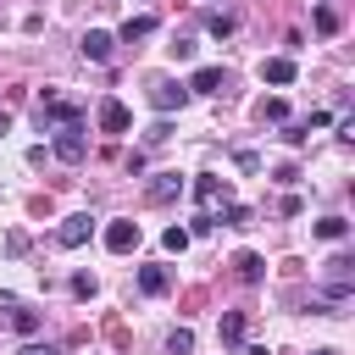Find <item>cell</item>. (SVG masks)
I'll use <instances>...</instances> for the list:
<instances>
[{"label": "cell", "instance_id": "cell-1", "mask_svg": "<svg viewBox=\"0 0 355 355\" xmlns=\"http://www.w3.org/2000/svg\"><path fill=\"white\" fill-rule=\"evenodd\" d=\"M55 161H67V166H78L83 155H89V133H83V122H61L55 128Z\"/></svg>", "mask_w": 355, "mask_h": 355}, {"label": "cell", "instance_id": "cell-2", "mask_svg": "<svg viewBox=\"0 0 355 355\" xmlns=\"http://www.w3.org/2000/svg\"><path fill=\"white\" fill-rule=\"evenodd\" d=\"M183 189H189V183H183L178 172H155V178L144 183V200H150V205H172V200H178Z\"/></svg>", "mask_w": 355, "mask_h": 355}, {"label": "cell", "instance_id": "cell-3", "mask_svg": "<svg viewBox=\"0 0 355 355\" xmlns=\"http://www.w3.org/2000/svg\"><path fill=\"white\" fill-rule=\"evenodd\" d=\"M183 100H189L183 83H172V78H150V105H155V111H178Z\"/></svg>", "mask_w": 355, "mask_h": 355}, {"label": "cell", "instance_id": "cell-4", "mask_svg": "<svg viewBox=\"0 0 355 355\" xmlns=\"http://www.w3.org/2000/svg\"><path fill=\"white\" fill-rule=\"evenodd\" d=\"M89 233H94V216H67L55 227V244L61 250H78V244H89Z\"/></svg>", "mask_w": 355, "mask_h": 355}, {"label": "cell", "instance_id": "cell-5", "mask_svg": "<svg viewBox=\"0 0 355 355\" xmlns=\"http://www.w3.org/2000/svg\"><path fill=\"white\" fill-rule=\"evenodd\" d=\"M133 244H139V222H111V227H105V250H111V255H128Z\"/></svg>", "mask_w": 355, "mask_h": 355}, {"label": "cell", "instance_id": "cell-6", "mask_svg": "<svg viewBox=\"0 0 355 355\" xmlns=\"http://www.w3.org/2000/svg\"><path fill=\"white\" fill-rule=\"evenodd\" d=\"M194 200H200V205H222V200H227V178L200 172V178H194Z\"/></svg>", "mask_w": 355, "mask_h": 355}, {"label": "cell", "instance_id": "cell-7", "mask_svg": "<svg viewBox=\"0 0 355 355\" xmlns=\"http://www.w3.org/2000/svg\"><path fill=\"white\" fill-rule=\"evenodd\" d=\"M183 89H189V94H216V89H222V67H194Z\"/></svg>", "mask_w": 355, "mask_h": 355}, {"label": "cell", "instance_id": "cell-8", "mask_svg": "<svg viewBox=\"0 0 355 355\" xmlns=\"http://www.w3.org/2000/svg\"><path fill=\"white\" fill-rule=\"evenodd\" d=\"M94 116H100V128H105V133H128V105H122V100H100V111H94Z\"/></svg>", "mask_w": 355, "mask_h": 355}, {"label": "cell", "instance_id": "cell-9", "mask_svg": "<svg viewBox=\"0 0 355 355\" xmlns=\"http://www.w3.org/2000/svg\"><path fill=\"white\" fill-rule=\"evenodd\" d=\"M111 44H116V39H111L105 28H89V33H83V55H89V61H111Z\"/></svg>", "mask_w": 355, "mask_h": 355}, {"label": "cell", "instance_id": "cell-10", "mask_svg": "<svg viewBox=\"0 0 355 355\" xmlns=\"http://www.w3.org/2000/svg\"><path fill=\"white\" fill-rule=\"evenodd\" d=\"M233 272H239V283H261V272H266V261H261L255 250H239V255H233Z\"/></svg>", "mask_w": 355, "mask_h": 355}, {"label": "cell", "instance_id": "cell-11", "mask_svg": "<svg viewBox=\"0 0 355 355\" xmlns=\"http://www.w3.org/2000/svg\"><path fill=\"white\" fill-rule=\"evenodd\" d=\"M139 288H144V294H166V288H172V272H166V266H139Z\"/></svg>", "mask_w": 355, "mask_h": 355}, {"label": "cell", "instance_id": "cell-12", "mask_svg": "<svg viewBox=\"0 0 355 355\" xmlns=\"http://www.w3.org/2000/svg\"><path fill=\"white\" fill-rule=\"evenodd\" d=\"M216 338H222L227 349H239V344H244V311H227L222 327H216Z\"/></svg>", "mask_w": 355, "mask_h": 355}, {"label": "cell", "instance_id": "cell-13", "mask_svg": "<svg viewBox=\"0 0 355 355\" xmlns=\"http://www.w3.org/2000/svg\"><path fill=\"white\" fill-rule=\"evenodd\" d=\"M266 83H277V89L294 83V55H272V61H266Z\"/></svg>", "mask_w": 355, "mask_h": 355}, {"label": "cell", "instance_id": "cell-14", "mask_svg": "<svg viewBox=\"0 0 355 355\" xmlns=\"http://www.w3.org/2000/svg\"><path fill=\"white\" fill-rule=\"evenodd\" d=\"M344 233H349V222H344V216H322V222H316V239H327V244H338Z\"/></svg>", "mask_w": 355, "mask_h": 355}, {"label": "cell", "instance_id": "cell-15", "mask_svg": "<svg viewBox=\"0 0 355 355\" xmlns=\"http://www.w3.org/2000/svg\"><path fill=\"white\" fill-rule=\"evenodd\" d=\"M144 33H155V17H128V22H122V39H128V44L144 39Z\"/></svg>", "mask_w": 355, "mask_h": 355}, {"label": "cell", "instance_id": "cell-16", "mask_svg": "<svg viewBox=\"0 0 355 355\" xmlns=\"http://www.w3.org/2000/svg\"><path fill=\"white\" fill-rule=\"evenodd\" d=\"M11 327H17L22 338H28V333H39V311H22V305H17V311H11Z\"/></svg>", "mask_w": 355, "mask_h": 355}, {"label": "cell", "instance_id": "cell-17", "mask_svg": "<svg viewBox=\"0 0 355 355\" xmlns=\"http://www.w3.org/2000/svg\"><path fill=\"white\" fill-rule=\"evenodd\" d=\"M161 244H166L172 255H183V250H189V227H166V233H161Z\"/></svg>", "mask_w": 355, "mask_h": 355}, {"label": "cell", "instance_id": "cell-18", "mask_svg": "<svg viewBox=\"0 0 355 355\" xmlns=\"http://www.w3.org/2000/svg\"><path fill=\"white\" fill-rule=\"evenodd\" d=\"M166 349H172V355H189V349H194V333H189V327H172Z\"/></svg>", "mask_w": 355, "mask_h": 355}, {"label": "cell", "instance_id": "cell-19", "mask_svg": "<svg viewBox=\"0 0 355 355\" xmlns=\"http://www.w3.org/2000/svg\"><path fill=\"white\" fill-rule=\"evenodd\" d=\"M205 28H211L216 39H227V33H233V17H227V11H211V17H205Z\"/></svg>", "mask_w": 355, "mask_h": 355}, {"label": "cell", "instance_id": "cell-20", "mask_svg": "<svg viewBox=\"0 0 355 355\" xmlns=\"http://www.w3.org/2000/svg\"><path fill=\"white\" fill-rule=\"evenodd\" d=\"M316 28H322V33H338V11L322 6V11H316Z\"/></svg>", "mask_w": 355, "mask_h": 355}, {"label": "cell", "instance_id": "cell-21", "mask_svg": "<svg viewBox=\"0 0 355 355\" xmlns=\"http://www.w3.org/2000/svg\"><path fill=\"white\" fill-rule=\"evenodd\" d=\"M261 116H266V122H283V116H288V105H283V100H277V94H272V100H266V105H261Z\"/></svg>", "mask_w": 355, "mask_h": 355}, {"label": "cell", "instance_id": "cell-22", "mask_svg": "<svg viewBox=\"0 0 355 355\" xmlns=\"http://www.w3.org/2000/svg\"><path fill=\"white\" fill-rule=\"evenodd\" d=\"M166 50H172V55H178V61H194V39H172V44H166Z\"/></svg>", "mask_w": 355, "mask_h": 355}, {"label": "cell", "instance_id": "cell-23", "mask_svg": "<svg viewBox=\"0 0 355 355\" xmlns=\"http://www.w3.org/2000/svg\"><path fill=\"white\" fill-rule=\"evenodd\" d=\"M222 222H227V227H244V222H250V211H244V205H227V211H222Z\"/></svg>", "mask_w": 355, "mask_h": 355}, {"label": "cell", "instance_id": "cell-24", "mask_svg": "<svg viewBox=\"0 0 355 355\" xmlns=\"http://www.w3.org/2000/svg\"><path fill=\"white\" fill-rule=\"evenodd\" d=\"M72 294H78V300H89V294H94V277H89V272H78V277H72Z\"/></svg>", "mask_w": 355, "mask_h": 355}, {"label": "cell", "instance_id": "cell-25", "mask_svg": "<svg viewBox=\"0 0 355 355\" xmlns=\"http://www.w3.org/2000/svg\"><path fill=\"white\" fill-rule=\"evenodd\" d=\"M22 355H61L55 344H22Z\"/></svg>", "mask_w": 355, "mask_h": 355}, {"label": "cell", "instance_id": "cell-26", "mask_svg": "<svg viewBox=\"0 0 355 355\" xmlns=\"http://www.w3.org/2000/svg\"><path fill=\"white\" fill-rule=\"evenodd\" d=\"M6 133H11V116H6V111H0V139H6Z\"/></svg>", "mask_w": 355, "mask_h": 355}, {"label": "cell", "instance_id": "cell-27", "mask_svg": "<svg viewBox=\"0 0 355 355\" xmlns=\"http://www.w3.org/2000/svg\"><path fill=\"white\" fill-rule=\"evenodd\" d=\"M311 355H338V349H311Z\"/></svg>", "mask_w": 355, "mask_h": 355}]
</instances>
